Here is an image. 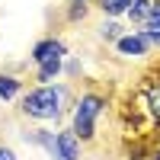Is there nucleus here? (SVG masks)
<instances>
[{"label": "nucleus", "instance_id": "nucleus-1", "mask_svg": "<svg viewBox=\"0 0 160 160\" xmlns=\"http://www.w3.org/2000/svg\"><path fill=\"white\" fill-rule=\"evenodd\" d=\"M71 102V87L64 83H35L19 96V112L32 122H58L68 112ZM74 106V102H71Z\"/></svg>", "mask_w": 160, "mask_h": 160}, {"label": "nucleus", "instance_id": "nucleus-2", "mask_svg": "<svg viewBox=\"0 0 160 160\" xmlns=\"http://www.w3.org/2000/svg\"><path fill=\"white\" fill-rule=\"evenodd\" d=\"M106 106H109V99H106L99 90H83L74 99V106H71V131L83 144H90L96 138V122L106 112Z\"/></svg>", "mask_w": 160, "mask_h": 160}, {"label": "nucleus", "instance_id": "nucleus-3", "mask_svg": "<svg viewBox=\"0 0 160 160\" xmlns=\"http://www.w3.org/2000/svg\"><path fill=\"white\" fill-rule=\"evenodd\" d=\"M131 115H144V122L151 128H160V71H154L144 83L138 87V93L131 96Z\"/></svg>", "mask_w": 160, "mask_h": 160}, {"label": "nucleus", "instance_id": "nucleus-4", "mask_svg": "<svg viewBox=\"0 0 160 160\" xmlns=\"http://www.w3.org/2000/svg\"><path fill=\"white\" fill-rule=\"evenodd\" d=\"M112 51H115L118 58L135 61V58H148L154 48H151V42H148V38H144V32H141V29H128V32L118 38L115 45H112Z\"/></svg>", "mask_w": 160, "mask_h": 160}, {"label": "nucleus", "instance_id": "nucleus-5", "mask_svg": "<svg viewBox=\"0 0 160 160\" xmlns=\"http://www.w3.org/2000/svg\"><path fill=\"white\" fill-rule=\"evenodd\" d=\"M58 58H68V45H64V38H58V35L38 38L32 45V51H29L32 64H45V61H58Z\"/></svg>", "mask_w": 160, "mask_h": 160}, {"label": "nucleus", "instance_id": "nucleus-6", "mask_svg": "<svg viewBox=\"0 0 160 160\" xmlns=\"http://www.w3.org/2000/svg\"><path fill=\"white\" fill-rule=\"evenodd\" d=\"M83 157V141H80L71 128L55 131V151H51V160H80Z\"/></svg>", "mask_w": 160, "mask_h": 160}, {"label": "nucleus", "instance_id": "nucleus-7", "mask_svg": "<svg viewBox=\"0 0 160 160\" xmlns=\"http://www.w3.org/2000/svg\"><path fill=\"white\" fill-rule=\"evenodd\" d=\"M22 141L32 144V148H42L48 157H51V151H55V131H48V128H29V131H22Z\"/></svg>", "mask_w": 160, "mask_h": 160}, {"label": "nucleus", "instance_id": "nucleus-8", "mask_svg": "<svg viewBox=\"0 0 160 160\" xmlns=\"http://www.w3.org/2000/svg\"><path fill=\"white\" fill-rule=\"evenodd\" d=\"M22 93H26V87L16 74H0V102H16Z\"/></svg>", "mask_w": 160, "mask_h": 160}, {"label": "nucleus", "instance_id": "nucleus-9", "mask_svg": "<svg viewBox=\"0 0 160 160\" xmlns=\"http://www.w3.org/2000/svg\"><path fill=\"white\" fill-rule=\"evenodd\" d=\"M64 74V58L58 61H45V64H35V83H55V80Z\"/></svg>", "mask_w": 160, "mask_h": 160}, {"label": "nucleus", "instance_id": "nucleus-10", "mask_svg": "<svg viewBox=\"0 0 160 160\" xmlns=\"http://www.w3.org/2000/svg\"><path fill=\"white\" fill-rule=\"evenodd\" d=\"M148 13H151V0H131L125 19H128L131 26H138V29H141V26L148 22Z\"/></svg>", "mask_w": 160, "mask_h": 160}, {"label": "nucleus", "instance_id": "nucleus-11", "mask_svg": "<svg viewBox=\"0 0 160 160\" xmlns=\"http://www.w3.org/2000/svg\"><path fill=\"white\" fill-rule=\"evenodd\" d=\"M125 32H128V29H125L118 19H102V26H99V38H102L106 45H115Z\"/></svg>", "mask_w": 160, "mask_h": 160}, {"label": "nucleus", "instance_id": "nucleus-12", "mask_svg": "<svg viewBox=\"0 0 160 160\" xmlns=\"http://www.w3.org/2000/svg\"><path fill=\"white\" fill-rule=\"evenodd\" d=\"M96 7L102 10L106 19H118V16H125V13H128L131 0H96Z\"/></svg>", "mask_w": 160, "mask_h": 160}, {"label": "nucleus", "instance_id": "nucleus-13", "mask_svg": "<svg viewBox=\"0 0 160 160\" xmlns=\"http://www.w3.org/2000/svg\"><path fill=\"white\" fill-rule=\"evenodd\" d=\"M61 77H68V80L83 77V61H80L77 55H68V58H64V74H61Z\"/></svg>", "mask_w": 160, "mask_h": 160}, {"label": "nucleus", "instance_id": "nucleus-14", "mask_svg": "<svg viewBox=\"0 0 160 160\" xmlns=\"http://www.w3.org/2000/svg\"><path fill=\"white\" fill-rule=\"evenodd\" d=\"M90 13V0H71L68 3V22H77Z\"/></svg>", "mask_w": 160, "mask_h": 160}, {"label": "nucleus", "instance_id": "nucleus-15", "mask_svg": "<svg viewBox=\"0 0 160 160\" xmlns=\"http://www.w3.org/2000/svg\"><path fill=\"white\" fill-rule=\"evenodd\" d=\"M141 29H160V0H151V13H148V22Z\"/></svg>", "mask_w": 160, "mask_h": 160}, {"label": "nucleus", "instance_id": "nucleus-16", "mask_svg": "<svg viewBox=\"0 0 160 160\" xmlns=\"http://www.w3.org/2000/svg\"><path fill=\"white\" fill-rule=\"evenodd\" d=\"M141 32H144V38L151 42V48L160 51V29H141Z\"/></svg>", "mask_w": 160, "mask_h": 160}, {"label": "nucleus", "instance_id": "nucleus-17", "mask_svg": "<svg viewBox=\"0 0 160 160\" xmlns=\"http://www.w3.org/2000/svg\"><path fill=\"white\" fill-rule=\"evenodd\" d=\"M0 160H16V151H13V148H7V144H3V148H0Z\"/></svg>", "mask_w": 160, "mask_h": 160}, {"label": "nucleus", "instance_id": "nucleus-18", "mask_svg": "<svg viewBox=\"0 0 160 160\" xmlns=\"http://www.w3.org/2000/svg\"><path fill=\"white\" fill-rule=\"evenodd\" d=\"M148 160H160V138L151 144V154H148Z\"/></svg>", "mask_w": 160, "mask_h": 160}]
</instances>
